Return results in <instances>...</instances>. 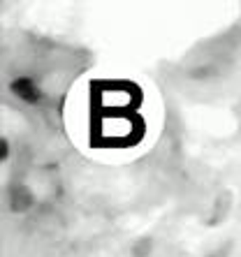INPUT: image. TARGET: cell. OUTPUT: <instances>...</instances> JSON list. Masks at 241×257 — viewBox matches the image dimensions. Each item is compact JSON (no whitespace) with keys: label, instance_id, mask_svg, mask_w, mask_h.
<instances>
[{"label":"cell","instance_id":"1","mask_svg":"<svg viewBox=\"0 0 241 257\" xmlns=\"http://www.w3.org/2000/svg\"><path fill=\"white\" fill-rule=\"evenodd\" d=\"M229 211H232V190H220L216 195V199H213V204H211V213H209L206 225H209V227L220 225L229 215Z\"/></svg>","mask_w":241,"mask_h":257},{"label":"cell","instance_id":"2","mask_svg":"<svg viewBox=\"0 0 241 257\" xmlns=\"http://www.w3.org/2000/svg\"><path fill=\"white\" fill-rule=\"evenodd\" d=\"M33 206V192L28 190L26 186H14L10 190V209L14 213H24Z\"/></svg>","mask_w":241,"mask_h":257},{"label":"cell","instance_id":"3","mask_svg":"<svg viewBox=\"0 0 241 257\" xmlns=\"http://www.w3.org/2000/svg\"><path fill=\"white\" fill-rule=\"evenodd\" d=\"M153 248H156L153 236H139V239L133 243V248H130V255L133 257H151L153 255Z\"/></svg>","mask_w":241,"mask_h":257},{"label":"cell","instance_id":"4","mask_svg":"<svg viewBox=\"0 0 241 257\" xmlns=\"http://www.w3.org/2000/svg\"><path fill=\"white\" fill-rule=\"evenodd\" d=\"M232 250H234V241H225V243L218 245L216 250H211L206 257H229L232 255Z\"/></svg>","mask_w":241,"mask_h":257}]
</instances>
